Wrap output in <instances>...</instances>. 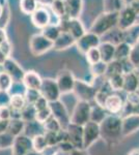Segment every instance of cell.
<instances>
[{"label": "cell", "instance_id": "cell-49", "mask_svg": "<svg viewBox=\"0 0 139 155\" xmlns=\"http://www.w3.org/2000/svg\"><path fill=\"white\" fill-rule=\"evenodd\" d=\"M49 104H50V102L48 101L45 97L41 96L36 101V102L33 104V107H35V110H36V111H41V110H44V109L49 107Z\"/></svg>", "mask_w": 139, "mask_h": 155}, {"label": "cell", "instance_id": "cell-52", "mask_svg": "<svg viewBox=\"0 0 139 155\" xmlns=\"http://www.w3.org/2000/svg\"><path fill=\"white\" fill-rule=\"evenodd\" d=\"M7 35H6V32H5V29L4 28H0V45L2 42H4L5 41H7Z\"/></svg>", "mask_w": 139, "mask_h": 155}, {"label": "cell", "instance_id": "cell-24", "mask_svg": "<svg viewBox=\"0 0 139 155\" xmlns=\"http://www.w3.org/2000/svg\"><path fill=\"white\" fill-rule=\"evenodd\" d=\"M27 101L25 98L23 93H12L11 97V102H9V107H11L12 112H17V113H21L23 109L27 106Z\"/></svg>", "mask_w": 139, "mask_h": 155}, {"label": "cell", "instance_id": "cell-59", "mask_svg": "<svg viewBox=\"0 0 139 155\" xmlns=\"http://www.w3.org/2000/svg\"><path fill=\"white\" fill-rule=\"evenodd\" d=\"M136 44H137L138 46H139V35H138V37H137V39H136Z\"/></svg>", "mask_w": 139, "mask_h": 155}, {"label": "cell", "instance_id": "cell-1", "mask_svg": "<svg viewBox=\"0 0 139 155\" xmlns=\"http://www.w3.org/2000/svg\"><path fill=\"white\" fill-rule=\"evenodd\" d=\"M101 137L108 144L116 143L123 137V118L114 115L107 116L100 124Z\"/></svg>", "mask_w": 139, "mask_h": 155}, {"label": "cell", "instance_id": "cell-34", "mask_svg": "<svg viewBox=\"0 0 139 155\" xmlns=\"http://www.w3.org/2000/svg\"><path fill=\"white\" fill-rule=\"evenodd\" d=\"M108 83L111 89L114 91L123 90V84H125V74H115L110 78H108Z\"/></svg>", "mask_w": 139, "mask_h": 155}, {"label": "cell", "instance_id": "cell-50", "mask_svg": "<svg viewBox=\"0 0 139 155\" xmlns=\"http://www.w3.org/2000/svg\"><path fill=\"white\" fill-rule=\"evenodd\" d=\"M9 121H5V120H0V134H4L9 129Z\"/></svg>", "mask_w": 139, "mask_h": 155}, {"label": "cell", "instance_id": "cell-28", "mask_svg": "<svg viewBox=\"0 0 139 155\" xmlns=\"http://www.w3.org/2000/svg\"><path fill=\"white\" fill-rule=\"evenodd\" d=\"M127 5V0H104V12H120Z\"/></svg>", "mask_w": 139, "mask_h": 155}, {"label": "cell", "instance_id": "cell-6", "mask_svg": "<svg viewBox=\"0 0 139 155\" xmlns=\"http://www.w3.org/2000/svg\"><path fill=\"white\" fill-rule=\"evenodd\" d=\"M40 91L42 93V96L45 97L49 102L60 101V97L62 95L57 85L56 80L50 79V78L43 79V84Z\"/></svg>", "mask_w": 139, "mask_h": 155}, {"label": "cell", "instance_id": "cell-56", "mask_svg": "<svg viewBox=\"0 0 139 155\" xmlns=\"http://www.w3.org/2000/svg\"><path fill=\"white\" fill-rule=\"evenodd\" d=\"M4 8H5V6H2L1 4H0V19H1V17H2V16H3Z\"/></svg>", "mask_w": 139, "mask_h": 155}, {"label": "cell", "instance_id": "cell-4", "mask_svg": "<svg viewBox=\"0 0 139 155\" xmlns=\"http://www.w3.org/2000/svg\"><path fill=\"white\" fill-rule=\"evenodd\" d=\"M54 48V42L48 39L42 33H35L29 39V49L32 55L42 56Z\"/></svg>", "mask_w": 139, "mask_h": 155}, {"label": "cell", "instance_id": "cell-11", "mask_svg": "<svg viewBox=\"0 0 139 155\" xmlns=\"http://www.w3.org/2000/svg\"><path fill=\"white\" fill-rule=\"evenodd\" d=\"M30 19H31V23L36 28L41 30L46 28L50 24H52L51 23L52 16H51V12L49 11V7L39 6L36 11L30 16Z\"/></svg>", "mask_w": 139, "mask_h": 155}, {"label": "cell", "instance_id": "cell-41", "mask_svg": "<svg viewBox=\"0 0 139 155\" xmlns=\"http://www.w3.org/2000/svg\"><path fill=\"white\" fill-rule=\"evenodd\" d=\"M24 96L26 98V101L28 104H34L37 99L42 96V93L37 89H29L26 88L24 92Z\"/></svg>", "mask_w": 139, "mask_h": 155}, {"label": "cell", "instance_id": "cell-26", "mask_svg": "<svg viewBox=\"0 0 139 155\" xmlns=\"http://www.w3.org/2000/svg\"><path fill=\"white\" fill-rule=\"evenodd\" d=\"M132 47H133L132 45L129 44V42H127V41H123V42H120L118 45H116L115 60L123 61V60L129 59V56H130Z\"/></svg>", "mask_w": 139, "mask_h": 155}, {"label": "cell", "instance_id": "cell-25", "mask_svg": "<svg viewBox=\"0 0 139 155\" xmlns=\"http://www.w3.org/2000/svg\"><path fill=\"white\" fill-rule=\"evenodd\" d=\"M43 134H45L44 125L42 123H40V122H37L36 120L31 122H27L26 125H25L24 134H26L27 137H31V139Z\"/></svg>", "mask_w": 139, "mask_h": 155}, {"label": "cell", "instance_id": "cell-21", "mask_svg": "<svg viewBox=\"0 0 139 155\" xmlns=\"http://www.w3.org/2000/svg\"><path fill=\"white\" fill-rule=\"evenodd\" d=\"M67 16L71 19H79L83 9V0H65Z\"/></svg>", "mask_w": 139, "mask_h": 155}, {"label": "cell", "instance_id": "cell-54", "mask_svg": "<svg viewBox=\"0 0 139 155\" xmlns=\"http://www.w3.org/2000/svg\"><path fill=\"white\" fill-rule=\"evenodd\" d=\"M6 59H7V57L3 53H2L1 50H0V64H3L4 62H5Z\"/></svg>", "mask_w": 139, "mask_h": 155}, {"label": "cell", "instance_id": "cell-23", "mask_svg": "<svg viewBox=\"0 0 139 155\" xmlns=\"http://www.w3.org/2000/svg\"><path fill=\"white\" fill-rule=\"evenodd\" d=\"M86 29H85L84 25L81 22L80 19H71L70 20V26H69V33H71L76 41L84 35L86 33Z\"/></svg>", "mask_w": 139, "mask_h": 155}, {"label": "cell", "instance_id": "cell-55", "mask_svg": "<svg viewBox=\"0 0 139 155\" xmlns=\"http://www.w3.org/2000/svg\"><path fill=\"white\" fill-rule=\"evenodd\" d=\"M26 155H44V154L41 153V152L35 151V150H31V151H29Z\"/></svg>", "mask_w": 139, "mask_h": 155}, {"label": "cell", "instance_id": "cell-57", "mask_svg": "<svg viewBox=\"0 0 139 155\" xmlns=\"http://www.w3.org/2000/svg\"><path fill=\"white\" fill-rule=\"evenodd\" d=\"M130 155H139V151H133L132 153H130Z\"/></svg>", "mask_w": 139, "mask_h": 155}, {"label": "cell", "instance_id": "cell-17", "mask_svg": "<svg viewBox=\"0 0 139 155\" xmlns=\"http://www.w3.org/2000/svg\"><path fill=\"white\" fill-rule=\"evenodd\" d=\"M22 83H23L25 88L40 90L43 84V79L36 71H27L25 72V76H24V79Z\"/></svg>", "mask_w": 139, "mask_h": 155}, {"label": "cell", "instance_id": "cell-19", "mask_svg": "<svg viewBox=\"0 0 139 155\" xmlns=\"http://www.w3.org/2000/svg\"><path fill=\"white\" fill-rule=\"evenodd\" d=\"M76 39L71 35L69 32H61L59 37L54 41V50L56 51H64L70 49L71 47L76 46Z\"/></svg>", "mask_w": 139, "mask_h": 155}, {"label": "cell", "instance_id": "cell-9", "mask_svg": "<svg viewBox=\"0 0 139 155\" xmlns=\"http://www.w3.org/2000/svg\"><path fill=\"white\" fill-rule=\"evenodd\" d=\"M49 107L51 109L52 116L58 120V122L60 123L62 128L67 129L68 126L71 124V114L69 113L64 102L60 101L50 102Z\"/></svg>", "mask_w": 139, "mask_h": 155}, {"label": "cell", "instance_id": "cell-31", "mask_svg": "<svg viewBox=\"0 0 139 155\" xmlns=\"http://www.w3.org/2000/svg\"><path fill=\"white\" fill-rule=\"evenodd\" d=\"M50 11L57 19L67 16V8H65V2L64 0H54L51 6L49 7Z\"/></svg>", "mask_w": 139, "mask_h": 155}, {"label": "cell", "instance_id": "cell-27", "mask_svg": "<svg viewBox=\"0 0 139 155\" xmlns=\"http://www.w3.org/2000/svg\"><path fill=\"white\" fill-rule=\"evenodd\" d=\"M25 125H26V122H24L21 118H12L9 120L7 131L12 134L14 137L21 136V134H24Z\"/></svg>", "mask_w": 139, "mask_h": 155}, {"label": "cell", "instance_id": "cell-2", "mask_svg": "<svg viewBox=\"0 0 139 155\" xmlns=\"http://www.w3.org/2000/svg\"><path fill=\"white\" fill-rule=\"evenodd\" d=\"M118 12H102L95 21L88 31L97 34L99 36L106 35L108 32L117 27Z\"/></svg>", "mask_w": 139, "mask_h": 155}, {"label": "cell", "instance_id": "cell-38", "mask_svg": "<svg viewBox=\"0 0 139 155\" xmlns=\"http://www.w3.org/2000/svg\"><path fill=\"white\" fill-rule=\"evenodd\" d=\"M35 115H36V110L33 107V104H27L21 112V119L24 122H31L35 120Z\"/></svg>", "mask_w": 139, "mask_h": 155}, {"label": "cell", "instance_id": "cell-46", "mask_svg": "<svg viewBox=\"0 0 139 155\" xmlns=\"http://www.w3.org/2000/svg\"><path fill=\"white\" fill-rule=\"evenodd\" d=\"M12 109L9 106H3L0 107V120H5V121H9L12 119Z\"/></svg>", "mask_w": 139, "mask_h": 155}, {"label": "cell", "instance_id": "cell-42", "mask_svg": "<svg viewBox=\"0 0 139 155\" xmlns=\"http://www.w3.org/2000/svg\"><path fill=\"white\" fill-rule=\"evenodd\" d=\"M84 56H85V58H86V61L90 64V65H93V64L102 61V59H101V53H100L99 48H93L92 50H89L88 52H86V54H85Z\"/></svg>", "mask_w": 139, "mask_h": 155}, {"label": "cell", "instance_id": "cell-53", "mask_svg": "<svg viewBox=\"0 0 139 155\" xmlns=\"http://www.w3.org/2000/svg\"><path fill=\"white\" fill-rule=\"evenodd\" d=\"M69 155H86L83 152V150H79V149H75L73 152H71Z\"/></svg>", "mask_w": 139, "mask_h": 155}, {"label": "cell", "instance_id": "cell-18", "mask_svg": "<svg viewBox=\"0 0 139 155\" xmlns=\"http://www.w3.org/2000/svg\"><path fill=\"white\" fill-rule=\"evenodd\" d=\"M115 48L116 46L109 41H102L99 46V50L101 53V59L105 63H110L115 60Z\"/></svg>", "mask_w": 139, "mask_h": 155}, {"label": "cell", "instance_id": "cell-33", "mask_svg": "<svg viewBox=\"0 0 139 155\" xmlns=\"http://www.w3.org/2000/svg\"><path fill=\"white\" fill-rule=\"evenodd\" d=\"M123 74V62L118 61V60H113L112 62L108 63L107 71H106L105 78H108L115 76V74Z\"/></svg>", "mask_w": 139, "mask_h": 155}, {"label": "cell", "instance_id": "cell-13", "mask_svg": "<svg viewBox=\"0 0 139 155\" xmlns=\"http://www.w3.org/2000/svg\"><path fill=\"white\" fill-rule=\"evenodd\" d=\"M3 69L6 74H9L14 81V83H22L25 76V71L23 67L12 57H9L3 63Z\"/></svg>", "mask_w": 139, "mask_h": 155}, {"label": "cell", "instance_id": "cell-39", "mask_svg": "<svg viewBox=\"0 0 139 155\" xmlns=\"http://www.w3.org/2000/svg\"><path fill=\"white\" fill-rule=\"evenodd\" d=\"M15 139L16 137H14L9 131L0 134V149H12V145L15 143Z\"/></svg>", "mask_w": 139, "mask_h": 155}, {"label": "cell", "instance_id": "cell-14", "mask_svg": "<svg viewBox=\"0 0 139 155\" xmlns=\"http://www.w3.org/2000/svg\"><path fill=\"white\" fill-rule=\"evenodd\" d=\"M31 150H33L31 137L24 134L16 137L15 143L12 147V155H26Z\"/></svg>", "mask_w": 139, "mask_h": 155}, {"label": "cell", "instance_id": "cell-51", "mask_svg": "<svg viewBox=\"0 0 139 155\" xmlns=\"http://www.w3.org/2000/svg\"><path fill=\"white\" fill-rule=\"evenodd\" d=\"M40 6H45V7H50L53 3L54 0H36Z\"/></svg>", "mask_w": 139, "mask_h": 155}, {"label": "cell", "instance_id": "cell-58", "mask_svg": "<svg viewBox=\"0 0 139 155\" xmlns=\"http://www.w3.org/2000/svg\"><path fill=\"white\" fill-rule=\"evenodd\" d=\"M2 71H4V69H3V64H0V72H2Z\"/></svg>", "mask_w": 139, "mask_h": 155}, {"label": "cell", "instance_id": "cell-20", "mask_svg": "<svg viewBox=\"0 0 139 155\" xmlns=\"http://www.w3.org/2000/svg\"><path fill=\"white\" fill-rule=\"evenodd\" d=\"M123 101L122 97L117 94H110L108 96L107 101L105 104V109L110 114H118L122 112L123 107Z\"/></svg>", "mask_w": 139, "mask_h": 155}, {"label": "cell", "instance_id": "cell-44", "mask_svg": "<svg viewBox=\"0 0 139 155\" xmlns=\"http://www.w3.org/2000/svg\"><path fill=\"white\" fill-rule=\"evenodd\" d=\"M129 60H130V62L136 67V68H138L139 67V46L137 44L133 45L130 56H129Z\"/></svg>", "mask_w": 139, "mask_h": 155}, {"label": "cell", "instance_id": "cell-7", "mask_svg": "<svg viewBox=\"0 0 139 155\" xmlns=\"http://www.w3.org/2000/svg\"><path fill=\"white\" fill-rule=\"evenodd\" d=\"M56 82L59 87V90L61 94H70L74 92L75 85H76V78L74 77L72 71H68V69H62L57 74Z\"/></svg>", "mask_w": 139, "mask_h": 155}, {"label": "cell", "instance_id": "cell-40", "mask_svg": "<svg viewBox=\"0 0 139 155\" xmlns=\"http://www.w3.org/2000/svg\"><path fill=\"white\" fill-rule=\"evenodd\" d=\"M44 129L45 131H53V132H58L60 131L61 129H64L60 125V123L58 122L57 119H55L54 117L51 116L49 119L47 120L46 122H45L44 124Z\"/></svg>", "mask_w": 139, "mask_h": 155}, {"label": "cell", "instance_id": "cell-45", "mask_svg": "<svg viewBox=\"0 0 139 155\" xmlns=\"http://www.w3.org/2000/svg\"><path fill=\"white\" fill-rule=\"evenodd\" d=\"M57 148H58V150H59V152H61V153H65V154H70L71 152H73L76 149L75 146L72 144V142H71L70 140L59 143L57 145Z\"/></svg>", "mask_w": 139, "mask_h": 155}, {"label": "cell", "instance_id": "cell-5", "mask_svg": "<svg viewBox=\"0 0 139 155\" xmlns=\"http://www.w3.org/2000/svg\"><path fill=\"white\" fill-rule=\"evenodd\" d=\"M138 21V15L130 5L125 7L118 12V21H117V28L123 31H128L132 29Z\"/></svg>", "mask_w": 139, "mask_h": 155}, {"label": "cell", "instance_id": "cell-61", "mask_svg": "<svg viewBox=\"0 0 139 155\" xmlns=\"http://www.w3.org/2000/svg\"><path fill=\"white\" fill-rule=\"evenodd\" d=\"M131 1H133V0H131ZM131 1H130V2H131Z\"/></svg>", "mask_w": 139, "mask_h": 155}, {"label": "cell", "instance_id": "cell-36", "mask_svg": "<svg viewBox=\"0 0 139 155\" xmlns=\"http://www.w3.org/2000/svg\"><path fill=\"white\" fill-rule=\"evenodd\" d=\"M14 81L5 71L0 72V91H11L14 86Z\"/></svg>", "mask_w": 139, "mask_h": 155}, {"label": "cell", "instance_id": "cell-60", "mask_svg": "<svg viewBox=\"0 0 139 155\" xmlns=\"http://www.w3.org/2000/svg\"><path fill=\"white\" fill-rule=\"evenodd\" d=\"M136 71H137V74H139V67H138V68H136Z\"/></svg>", "mask_w": 139, "mask_h": 155}, {"label": "cell", "instance_id": "cell-12", "mask_svg": "<svg viewBox=\"0 0 139 155\" xmlns=\"http://www.w3.org/2000/svg\"><path fill=\"white\" fill-rule=\"evenodd\" d=\"M101 137L100 124L89 121L83 126V146L84 149L89 148Z\"/></svg>", "mask_w": 139, "mask_h": 155}, {"label": "cell", "instance_id": "cell-16", "mask_svg": "<svg viewBox=\"0 0 139 155\" xmlns=\"http://www.w3.org/2000/svg\"><path fill=\"white\" fill-rule=\"evenodd\" d=\"M139 129V115L132 114L123 118V136H129Z\"/></svg>", "mask_w": 139, "mask_h": 155}, {"label": "cell", "instance_id": "cell-32", "mask_svg": "<svg viewBox=\"0 0 139 155\" xmlns=\"http://www.w3.org/2000/svg\"><path fill=\"white\" fill-rule=\"evenodd\" d=\"M39 6L36 0H20V9L27 16H31Z\"/></svg>", "mask_w": 139, "mask_h": 155}, {"label": "cell", "instance_id": "cell-37", "mask_svg": "<svg viewBox=\"0 0 139 155\" xmlns=\"http://www.w3.org/2000/svg\"><path fill=\"white\" fill-rule=\"evenodd\" d=\"M108 64L105 63L104 61H100L98 63L90 65V72L93 76V78H100V77H105L106 71H107Z\"/></svg>", "mask_w": 139, "mask_h": 155}, {"label": "cell", "instance_id": "cell-22", "mask_svg": "<svg viewBox=\"0 0 139 155\" xmlns=\"http://www.w3.org/2000/svg\"><path fill=\"white\" fill-rule=\"evenodd\" d=\"M123 90L127 93H133L138 92L139 90V74L137 71H133L130 74H125V84H123Z\"/></svg>", "mask_w": 139, "mask_h": 155}, {"label": "cell", "instance_id": "cell-48", "mask_svg": "<svg viewBox=\"0 0 139 155\" xmlns=\"http://www.w3.org/2000/svg\"><path fill=\"white\" fill-rule=\"evenodd\" d=\"M0 50H1V52L5 55L7 58H9V57H11L12 51V47L11 41L7 39V41H5L4 42H2V44L0 45Z\"/></svg>", "mask_w": 139, "mask_h": 155}, {"label": "cell", "instance_id": "cell-3", "mask_svg": "<svg viewBox=\"0 0 139 155\" xmlns=\"http://www.w3.org/2000/svg\"><path fill=\"white\" fill-rule=\"evenodd\" d=\"M92 106L88 101H78L71 114V123L84 126L90 121Z\"/></svg>", "mask_w": 139, "mask_h": 155}, {"label": "cell", "instance_id": "cell-43", "mask_svg": "<svg viewBox=\"0 0 139 155\" xmlns=\"http://www.w3.org/2000/svg\"><path fill=\"white\" fill-rule=\"evenodd\" d=\"M51 116H52V112H51V109H50V107H47V109L41 110V111H36L35 120H36L37 122H40V123L44 124Z\"/></svg>", "mask_w": 139, "mask_h": 155}, {"label": "cell", "instance_id": "cell-47", "mask_svg": "<svg viewBox=\"0 0 139 155\" xmlns=\"http://www.w3.org/2000/svg\"><path fill=\"white\" fill-rule=\"evenodd\" d=\"M12 94L9 91H0V107L9 106Z\"/></svg>", "mask_w": 139, "mask_h": 155}, {"label": "cell", "instance_id": "cell-62", "mask_svg": "<svg viewBox=\"0 0 139 155\" xmlns=\"http://www.w3.org/2000/svg\"><path fill=\"white\" fill-rule=\"evenodd\" d=\"M138 93H139V90H138Z\"/></svg>", "mask_w": 139, "mask_h": 155}, {"label": "cell", "instance_id": "cell-10", "mask_svg": "<svg viewBox=\"0 0 139 155\" xmlns=\"http://www.w3.org/2000/svg\"><path fill=\"white\" fill-rule=\"evenodd\" d=\"M101 42L102 41H101L100 36L90 31H87L81 38H79L76 41V47H77L78 51L80 53L85 55L86 52H88L89 50H92L93 48H99Z\"/></svg>", "mask_w": 139, "mask_h": 155}, {"label": "cell", "instance_id": "cell-8", "mask_svg": "<svg viewBox=\"0 0 139 155\" xmlns=\"http://www.w3.org/2000/svg\"><path fill=\"white\" fill-rule=\"evenodd\" d=\"M98 89L93 86L92 84H89L87 82L80 81L77 80L75 85V89L73 93L75 94V96L78 98V101H88L95 99V96L97 94Z\"/></svg>", "mask_w": 139, "mask_h": 155}, {"label": "cell", "instance_id": "cell-63", "mask_svg": "<svg viewBox=\"0 0 139 155\" xmlns=\"http://www.w3.org/2000/svg\"><path fill=\"white\" fill-rule=\"evenodd\" d=\"M64 1H65V0H64Z\"/></svg>", "mask_w": 139, "mask_h": 155}, {"label": "cell", "instance_id": "cell-15", "mask_svg": "<svg viewBox=\"0 0 139 155\" xmlns=\"http://www.w3.org/2000/svg\"><path fill=\"white\" fill-rule=\"evenodd\" d=\"M69 140L72 142V144L75 146L76 149L83 150V126L77 125V124L71 123L67 128Z\"/></svg>", "mask_w": 139, "mask_h": 155}, {"label": "cell", "instance_id": "cell-30", "mask_svg": "<svg viewBox=\"0 0 139 155\" xmlns=\"http://www.w3.org/2000/svg\"><path fill=\"white\" fill-rule=\"evenodd\" d=\"M41 33L44 36H46L48 39H50L51 41L54 42L61 34V30L59 29V27H58L56 23H52L49 26H47L46 28L43 29Z\"/></svg>", "mask_w": 139, "mask_h": 155}, {"label": "cell", "instance_id": "cell-35", "mask_svg": "<svg viewBox=\"0 0 139 155\" xmlns=\"http://www.w3.org/2000/svg\"><path fill=\"white\" fill-rule=\"evenodd\" d=\"M32 145H33V150L43 153L48 147V143L45 134H39V136L32 137Z\"/></svg>", "mask_w": 139, "mask_h": 155}, {"label": "cell", "instance_id": "cell-29", "mask_svg": "<svg viewBox=\"0 0 139 155\" xmlns=\"http://www.w3.org/2000/svg\"><path fill=\"white\" fill-rule=\"evenodd\" d=\"M107 111L105 107H100L98 104H95L92 107V112H90V121L96 122L98 124H101L107 117Z\"/></svg>", "mask_w": 139, "mask_h": 155}]
</instances>
